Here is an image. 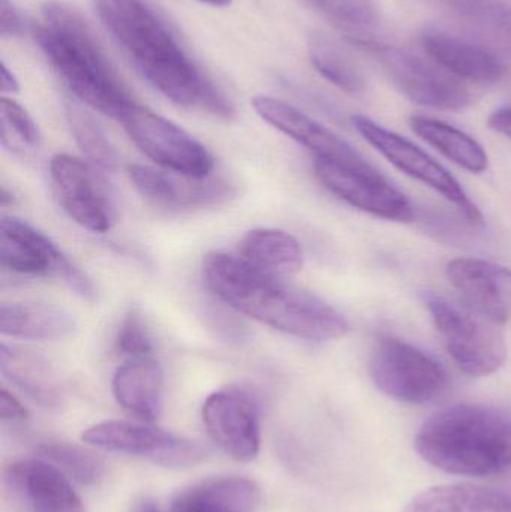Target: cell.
Instances as JSON below:
<instances>
[{"label": "cell", "instance_id": "cell-1", "mask_svg": "<svg viewBox=\"0 0 511 512\" xmlns=\"http://www.w3.org/2000/svg\"><path fill=\"white\" fill-rule=\"evenodd\" d=\"M93 6L107 32L153 89L179 107L233 119L236 111L230 99L146 0H93Z\"/></svg>", "mask_w": 511, "mask_h": 512}, {"label": "cell", "instance_id": "cell-2", "mask_svg": "<svg viewBox=\"0 0 511 512\" xmlns=\"http://www.w3.org/2000/svg\"><path fill=\"white\" fill-rule=\"evenodd\" d=\"M207 288L237 313L299 339L329 342L350 330L330 304L252 267L240 255L210 252L203 259Z\"/></svg>", "mask_w": 511, "mask_h": 512}, {"label": "cell", "instance_id": "cell-3", "mask_svg": "<svg viewBox=\"0 0 511 512\" xmlns=\"http://www.w3.org/2000/svg\"><path fill=\"white\" fill-rule=\"evenodd\" d=\"M35 39L57 77L75 98L105 116L122 120L134 99L102 51L90 27L71 6L45 3Z\"/></svg>", "mask_w": 511, "mask_h": 512}, {"label": "cell", "instance_id": "cell-4", "mask_svg": "<svg viewBox=\"0 0 511 512\" xmlns=\"http://www.w3.org/2000/svg\"><path fill=\"white\" fill-rule=\"evenodd\" d=\"M416 451L447 474L491 477L511 469V412L479 403L450 406L417 433Z\"/></svg>", "mask_w": 511, "mask_h": 512}, {"label": "cell", "instance_id": "cell-5", "mask_svg": "<svg viewBox=\"0 0 511 512\" xmlns=\"http://www.w3.org/2000/svg\"><path fill=\"white\" fill-rule=\"evenodd\" d=\"M425 304L447 352L462 372L482 378L504 366L507 343L500 325L443 295L429 292Z\"/></svg>", "mask_w": 511, "mask_h": 512}, {"label": "cell", "instance_id": "cell-6", "mask_svg": "<svg viewBox=\"0 0 511 512\" xmlns=\"http://www.w3.org/2000/svg\"><path fill=\"white\" fill-rule=\"evenodd\" d=\"M350 42L372 57L393 86L410 101L437 110L461 111L473 102L470 90L449 72L411 51L372 39L351 36Z\"/></svg>", "mask_w": 511, "mask_h": 512}, {"label": "cell", "instance_id": "cell-7", "mask_svg": "<svg viewBox=\"0 0 511 512\" xmlns=\"http://www.w3.org/2000/svg\"><path fill=\"white\" fill-rule=\"evenodd\" d=\"M369 373L378 390L410 405L432 402L443 396L449 387V375L440 363L396 337L377 339L369 361Z\"/></svg>", "mask_w": 511, "mask_h": 512}, {"label": "cell", "instance_id": "cell-8", "mask_svg": "<svg viewBox=\"0 0 511 512\" xmlns=\"http://www.w3.org/2000/svg\"><path fill=\"white\" fill-rule=\"evenodd\" d=\"M120 123L141 153L164 170L195 179L212 174V153L171 120L135 104Z\"/></svg>", "mask_w": 511, "mask_h": 512}, {"label": "cell", "instance_id": "cell-9", "mask_svg": "<svg viewBox=\"0 0 511 512\" xmlns=\"http://www.w3.org/2000/svg\"><path fill=\"white\" fill-rule=\"evenodd\" d=\"M0 264L21 276L60 277L84 300L95 298V286L44 233L14 216L0 222Z\"/></svg>", "mask_w": 511, "mask_h": 512}, {"label": "cell", "instance_id": "cell-10", "mask_svg": "<svg viewBox=\"0 0 511 512\" xmlns=\"http://www.w3.org/2000/svg\"><path fill=\"white\" fill-rule=\"evenodd\" d=\"M83 441L98 450L143 457L167 468L195 465L207 453V448L198 442L180 438L143 421H102L83 433Z\"/></svg>", "mask_w": 511, "mask_h": 512}, {"label": "cell", "instance_id": "cell-11", "mask_svg": "<svg viewBox=\"0 0 511 512\" xmlns=\"http://www.w3.org/2000/svg\"><path fill=\"white\" fill-rule=\"evenodd\" d=\"M353 123L357 132L390 164L443 195L468 221L473 224L482 222L483 216L479 207L470 200L458 180L428 153L423 152L407 138L378 125L369 117L354 116Z\"/></svg>", "mask_w": 511, "mask_h": 512}, {"label": "cell", "instance_id": "cell-12", "mask_svg": "<svg viewBox=\"0 0 511 512\" xmlns=\"http://www.w3.org/2000/svg\"><path fill=\"white\" fill-rule=\"evenodd\" d=\"M50 177L60 206L75 224L98 234L113 228L117 218L113 194L89 162L57 153L50 161Z\"/></svg>", "mask_w": 511, "mask_h": 512}, {"label": "cell", "instance_id": "cell-13", "mask_svg": "<svg viewBox=\"0 0 511 512\" xmlns=\"http://www.w3.org/2000/svg\"><path fill=\"white\" fill-rule=\"evenodd\" d=\"M314 171L327 191L354 209L386 221H413L414 210L408 198L368 161L348 165L314 159Z\"/></svg>", "mask_w": 511, "mask_h": 512}, {"label": "cell", "instance_id": "cell-14", "mask_svg": "<svg viewBox=\"0 0 511 512\" xmlns=\"http://www.w3.org/2000/svg\"><path fill=\"white\" fill-rule=\"evenodd\" d=\"M210 439L237 462H252L260 453V406L242 387L221 388L207 397L201 409Z\"/></svg>", "mask_w": 511, "mask_h": 512}, {"label": "cell", "instance_id": "cell-15", "mask_svg": "<svg viewBox=\"0 0 511 512\" xmlns=\"http://www.w3.org/2000/svg\"><path fill=\"white\" fill-rule=\"evenodd\" d=\"M128 176L134 188L155 206L167 210L206 209L219 206L233 197L234 189L222 179H195L147 165H128Z\"/></svg>", "mask_w": 511, "mask_h": 512}, {"label": "cell", "instance_id": "cell-16", "mask_svg": "<svg viewBox=\"0 0 511 512\" xmlns=\"http://www.w3.org/2000/svg\"><path fill=\"white\" fill-rule=\"evenodd\" d=\"M251 104L264 122L308 149L314 159L348 165L366 162L348 141L294 105L272 96H255Z\"/></svg>", "mask_w": 511, "mask_h": 512}, {"label": "cell", "instance_id": "cell-17", "mask_svg": "<svg viewBox=\"0 0 511 512\" xmlns=\"http://www.w3.org/2000/svg\"><path fill=\"white\" fill-rule=\"evenodd\" d=\"M449 282L465 306L494 324L511 319V270L479 258H458L447 264Z\"/></svg>", "mask_w": 511, "mask_h": 512}, {"label": "cell", "instance_id": "cell-18", "mask_svg": "<svg viewBox=\"0 0 511 512\" xmlns=\"http://www.w3.org/2000/svg\"><path fill=\"white\" fill-rule=\"evenodd\" d=\"M5 483L24 512H86L68 477L44 459L12 463Z\"/></svg>", "mask_w": 511, "mask_h": 512}, {"label": "cell", "instance_id": "cell-19", "mask_svg": "<svg viewBox=\"0 0 511 512\" xmlns=\"http://www.w3.org/2000/svg\"><path fill=\"white\" fill-rule=\"evenodd\" d=\"M422 45L432 62L458 80L494 84L506 77V63L483 45L441 30H428Z\"/></svg>", "mask_w": 511, "mask_h": 512}, {"label": "cell", "instance_id": "cell-20", "mask_svg": "<svg viewBox=\"0 0 511 512\" xmlns=\"http://www.w3.org/2000/svg\"><path fill=\"white\" fill-rule=\"evenodd\" d=\"M111 390L123 411L138 421L152 423L164 403L161 364L152 357L129 358L114 372Z\"/></svg>", "mask_w": 511, "mask_h": 512}, {"label": "cell", "instance_id": "cell-21", "mask_svg": "<svg viewBox=\"0 0 511 512\" xmlns=\"http://www.w3.org/2000/svg\"><path fill=\"white\" fill-rule=\"evenodd\" d=\"M0 372L3 378L44 408H57L62 403V381L44 355L3 342L0 345Z\"/></svg>", "mask_w": 511, "mask_h": 512}, {"label": "cell", "instance_id": "cell-22", "mask_svg": "<svg viewBox=\"0 0 511 512\" xmlns=\"http://www.w3.org/2000/svg\"><path fill=\"white\" fill-rule=\"evenodd\" d=\"M260 501V487L248 478H213L180 492L170 512H254Z\"/></svg>", "mask_w": 511, "mask_h": 512}, {"label": "cell", "instance_id": "cell-23", "mask_svg": "<svg viewBox=\"0 0 511 512\" xmlns=\"http://www.w3.org/2000/svg\"><path fill=\"white\" fill-rule=\"evenodd\" d=\"M68 310L50 303H5L0 307V331L14 339L60 340L74 331Z\"/></svg>", "mask_w": 511, "mask_h": 512}, {"label": "cell", "instance_id": "cell-24", "mask_svg": "<svg viewBox=\"0 0 511 512\" xmlns=\"http://www.w3.org/2000/svg\"><path fill=\"white\" fill-rule=\"evenodd\" d=\"M404 512H511V495L477 484H444L414 496Z\"/></svg>", "mask_w": 511, "mask_h": 512}, {"label": "cell", "instance_id": "cell-25", "mask_svg": "<svg viewBox=\"0 0 511 512\" xmlns=\"http://www.w3.org/2000/svg\"><path fill=\"white\" fill-rule=\"evenodd\" d=\"M240 256L252 267L278 277L293 276L303 267L296 237L278 228H255L243 237Z\"/></svg>", "mask_w": 511, "mask_h": 512}, {"label": "cell", "instance_id": "cell-26", "mask_svg": "<svg viewBox=\"0 0 511 512\" xmlns=\"http://www.w3.org/2000/svg\"><path fill=\"white\" fill-rule=\"evenodd\" d=\"M411 129L429 146L443 153L453 164L471 173L488 170L489 159L485 149L461 129L425 116H413Z\"/></svg>", "mask_w": 511, "mask_h": 512}, {"label": "cell", "instance_id": "cell-27", "mask_svg": "<svg viewBox=\"0 0 511 512\" xmlns=\"http://www.w3.org/2000/svg\"><path fill=\"white\" fill-rule=\"evenodd\" d=\"M308 53L318 74L323 75L333 86L351 95L365 90L366 81L359 66L348 56L347 51L326 35L314 33L309 36Z\"/></svg>", "mask_w": 511, "mask_h": 512}, {"label": "cell", "instance_id": "cell-28", "mask_svg": "<svg viewBox=\"0 0 511 512\" xmlns=\"http://www.w3.org/2000/svg\"><path fill=\"white\" fill-rule=\"evenodd\" d=\"M465 23L511 51V0H447Z\"/></svg>", "mask_w": 511, "mask_h": 512}, {"label": "cell", "instance_id": "cell-29", "mask_svg": "<svg viewBox=\"0 0 511 512\" xmlns=\"http://www.w3.org/2000/svg\"><path fill=\"white\" fill-rule=\"evenodd\" d=\"M66 117L78 147L92 165L104 171L116 170L119 164L116 147L111 144L110 138L93 119L92 114L87 113L80 105L69 102L66 104Z\"/></svg>", "mask_w": 511, "mask_h": 512}, {"label": "cell", "instance_id": "cell-30", "mask_svg": "<svg viewBox=\"0 0 511 512\" xmlns=\"http://www.w3.org/2000/svg\"><path fill=\"white\" fill-rule=\"evenodd\" d=\"M45 462L56 466L62 474L83 486L98 483L104 474V463L95 454L68 442H45L38 448Z\"/></svg>", "mask_w": 511, "mask_h": 512}, {"label": "cell", "instance_id": "cell-31", "mask_svg": "<svg viewBox=\"0 0 511 512\" xmlns=\"http://www.w3.org/2000/svg\"><path fill=\"white\" fill-rule=\"evenodd\" d=\"M333 26L345 32H360L374 24L377 8L374 0H303Z\"/></svg>", "mask_w": 511, "mask_h": 512}, {"label": "cell", "instance_id": "cell-32", "mask_svg": "<svg viewBox=\"0 0 511 512\" xmlns=\"http://www.w3.org/2000/svg\"><path fill=\"white\" fill-rule=\"evenodd\" d=\"M0 126H2V146L8 150H32L38 146L39 131L26 108L14 99L3 96L0 99Z\"/></svg>", "mask_w": 511, "mask_h": 512}, {"label": "cell", "instance_id": "cell-33", "mask_svg": "<svg viewBox=\"0 0 511 512\" xmlns=\"http://www.w3.org/2000/svg\"><path fill=\"white\" fill-rule=\"evenodd\" d=\"M116 348L120 355L129 358L150 357L152 337L144 324L143 316L137 310H131L120 322L116 336Z\"/></svg>", "mask_w": 511, "mask_h": 512}, {"label": "cell", "instance_id": "cell-34", "mask_svg": "<svg viewBox=\"0 0 511 512\" xmlns=\"http://www.w3.org/2000/svg\"><path fill=\"white\" fill-rule=\"evenodd\" d=\"M24 21L20 11L11 0H0V33L2 36L21 35Z\"/></svg>", "mask_w": 511, "mask_h": 512}, {"label": "cell", "instance_id": "cell-35", "mask_svg": "<svg viewBox=\"0 0 511 512\" xmlns=\"http://www.w3.org/2000/svg\"><path fill=\"white\" fill-rule=\"evenodd\" d=\"M0 417L5 423H20L27 418V409L23 403L6 388L0 391Z\"/></svg>", "mask_w": 511, "mask_h": 512}, {"label": "cell", "instance_id": "cell-36", "mask_svg": "<svg viewBox=\"0 0 511 512\" xmlns=\"http://www.w3.org/2000/svg\"><path fill=\"white\" fill-rule=\"evenodd\" d=\"M489 128L511 140V105L498 108L489 116Z\"/></svg>", "mask_w": 511, "mask_h": 512}, {"label": "cell", "instance_id": "cell-37", "mask_svg": "<svg viewBox=\"0 0 511 512\" xmlns=\"http://www.w3.org/2000/svg\"><path fill=\"white\" fill-rule=\"evenodd\" d=\"M0 86H2L3 93H17L18 90H20V83H18L17 77H15L14 72L6 66V63H2Z\"/></svg>", "mask_w": 511, "mask_h": 512}, {"label": "cell", "instance_id": "cell-38", "mask_svg": "<svg viewBox=\"0 0 511 512\" xmlns=\"http://www.w3.org/2000/svg\"><path fill=\"white\" fill-rule=\"evenodd\" d=\"M131 512H162L161 508L152 501V499H140L135 502Z\"/></svg>", "mask_w": 511, "mask_h": 512}, {"label": "cell", "instance_id": "cell-39", "mask_svg": "<svg viewBox=\"0 0 511 512\" xmlns=\"http://www.w3.org/2000/svg\"><path fill=\"white\" fill-rule=\"evenodd\" d=\"M198 2L204 3V5L216 6V8H225V6L231 5L233 0H198Z\"/></svg>", "mask_w": 511, "mask_h": 512}]
</instances>
